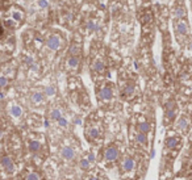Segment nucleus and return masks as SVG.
I'll list each match as a JSON object with an SVG mask.
<instances>
[{
	"label": "nucleus",
	"mask_w": 192,
	"mask_h": 180,
	"mask_svg": "<svg viewBox=\"0 0 192 180\" xmlns=\"http://www.w3.org/2000/svg\"><path fill=\"white\" fill-rule=\"evenodd\" d=\"M179 142H180V139L178 138V137H168V138L166 139L165 145L167 149H175L178 145H179Z\"/></svg>",
	"instance_id": "obj_17"
},
{
	"label": "nucleus",
	"mask_w": 192,
	"mask_h": 180,
	"mask_svg": "<svg viewBox=\"0 0 192 180\" xmlns=\"http://www.w3.org/2000/svg\"><path fill=\"white\" fill-rule=\"evenodd\" d=\"M0 166H1L3 170L7 174H9V175L15 174V171H16L15 162H13V159L11 158L9 155H3L1 158H0Z\"/></svg>",
	"instance_id": "obj_7"
},
{
	"label": "nucleus",
	"mask_w": 192,
	"mask_h": 180,
	"mask_svg": "<svg viewBox=\"0 0 192 180\" xmlns=\"http://www.w3.org/2000/svg\"><path fill=\"white\" fill-rule=\"evenodd\" d=\"M188 47H190V50H191V51H192V41L190 42V45H188Z\"/></svg>",
	"instance_id": "obj_34"
},
{
	"label": "nucleus",
	"mask_w": 192,
	"mask_h": 180,
	"mask_svg": "<svg viewBox=\"0 0 192 180\" xmlns=\"http://www.w3.org/2000/svg\"><path fill=\"white\" fill-rule=\"evenodd\" d=\"M135 142L140 143V145H146V143H148V136L138 131V133L135 134Z\"/></svg>",
	"instance_id": "obj_21"
},
{
	"label": "nucleus",
	"mask_w": 192,
	"mask_h": 180,
	"mask_svg": "<svg viewBox=\"0 0 192 180\" xmlns=\"http://www.w3.org/2000/svg\"><path fill=\"white\" fill-rule=\"evenodd\" d=\"M90 163H91V162H90L88 159H82L80 160V167L83 168V170H88V168H90Z\"/></svg>",
	"instance_id": "obj_27"
},
{
	"label": "nucleus",
	"mask_w": 192,
	"mask_h": 180,
	"mask_svg": "<svg viewBox=\"0 0 192 180\" xmlns=\"http://www.w3.org/2000/svg\"><path fill=\"white\" fill-rule=\"evenodd\" d=\"M97 96H99V100H101V101H109L113 97V89H112L111 86H104L103 88L97 92Z\"/></svg>",
	"instance_id": "obj_9"
},
{
	"label": "nucleus",
	"mask_w": 192,
	"mask_h": 180,
	"mask_svg": "<svg viewBox=\"0 0 192 180\" xmlns=\"http://www.w3.org/2000/svg\"><path fill=\"white\" fill-rule=\"evenodd\" d=\"M92 71L96 72V74H104L105 72V62H104L101 58H96V59L92 62Z\"/></svg>",
	"instance_id": "obj_11"
},
{
	"label": "nucleus",
	"mask_w": 192,
	"mask_h": 180,
	"mask_svg": "<svg viewBox=\"0 0 192 180\" xmlns=\"http://www.w3.org/2000/svg\"><path fill=\"white\" fill-rule=\"evenodd\" d=\"M79 63H80V59L77 55H70L66 59V69L70 70V71H77L79 69Z\"/></svg>",
	"instance_id": "obj_10"
},
{
	"label": "nucleus",
	"mask_w": 192,
	"mask_h": 180,
	"mask_svg": "<svg viewBox=\"0 0 192 180\" xmlns=\"http://www.w3.org/2000/svg\"><path fill=\"white\" fill-rule=\"evenodd\" d=\"M46 46L49 47L50 50H53V51H57V50H59L63 46V38H62L58 33L50 34L46 40Z\"/></svg>",
	"instance_id": "obj_3"
},
{
	"label": "nucleus",
	"mask_w": 192,
	"mask_h": 180,
	"mask_svg": "<svg viewBox=\"0 0 192 180\" xmlns=\"http://www.w3.org/2000/svg\"><path fill=\"white\" fill-rule=\"evenodd\" d=\"M37 7L44 9V8L49 7V1H47V0H37Z\"/></svg>",
	"instance_id": "obj_26"
},
{
	"label": "nucleus",
	"mask_w": 192,
	"mask_h": 180,
	"mask_svg": "<svg viewBox=\"0 0 192 180\" xmlns=\"http://www.w3.org/2000/svg\"><path fill=\"white\" fill-rule=\"evenodd\" d=\"M42 145H44V137L39 134H30L28 139V150L32 154H37L41 151Z\"/></svg>",
	"instance_id": "obj_2"
},
{
	"label": "nucleus",
	"mask_w": 192,
	"mask_h": 180,
	"mask_svg": "<svg viewBox=\"0 0 192 180\" xmlns=\"http://www.w3.org/2000/svg\"><path fill=\"white\" fill-rule=\"evenodd\" d=\"M30 101L34 105H41L45 101V94H42V92H33L30 95Z\"/></svg>",
	"instance_id": "obj_13"
},
{
	"label": "nucleus",
	"mask_w": 192,
	"mask_h": 180,
	"mask_svg": "<svg viewBox=\"0 0 192 180\" xmlns=\"http://www.w3.org/2000/svg\"><path fill=\"white\" fill-rule=\"evenodd\" d=\"M88 180H99L96 176H91V178H88Z\"/></svg>",
	"instance_id": "obj_33"
},
{
	"label": "nucleus",
	"mask_w": 192,
	"mask_h": 180,
	"mask_svg": "<svg viewBox=\"0 0 192 180\" xmlns=\"http://www.w3.org/2000/svg\"><path fill=\"white\" fill-rule=\"evenodd\" d=\"M61 117L62 116H61V112H59V109H52V112H50V119L58 121Z\"/></svg>",
	"instance_id": "obj_24"
},
{
	"label": "nucleus",
	"mask_w": 192,
	"mask_h": 180,
	"mask_svg": "<svg viewBox=\"0 0 192 180\" xmlns=\"http://www.w3.org/2000/svg\"><path fill=\"white\" fill-rule=\"evenodd\" d=\"M25 19V12L22 8L17 5H12L8 11V17L5 19V26L7 28H16L20 24H22Z\"/></svg>",
	"instance_id": "obj_1"
},
{
	"label": "nucleus",
	"mask_w": 192,
	"mask_h": 180,
	"mask_svg": "<svg viewBox=\"0 0 192 180\" xmlns=\"http://www.w3.org/2000/svg\"><path fill=\"white\" fill-rule=\"evenodd\" d=\"M134 168V160L132 158H124L123 162H121V170L124 172H130Z\"/></svg>",
	"instance_id": "obj_12"
},
{
	"label": "nucleus",
	"mask_w": 192,
	"mask_h": 180,
	"mask_svg": "<svg viewBox=\"0 0 192 180\" xmlns=\"http://www.w3.org/2000/svg\"><path fill=\"white\" fill-rule=\"evenodd\" d=\"M87 29L90 30V32H94V30L97 29V22L94 21V20H90L87 22Z\"/></svg>",
	"instance_id": "obj_25"
},
{
	"label": "nucleus",
	"mask_w": 192,
	"mask_h": 180,
	"mask_svg": "<svg viewBox=\"0 0 192 180\" xmlns=\"http://www.w3.org/2000/svg\"><path fill=\"white\" fill-rule=\"evenodd\" d=\"M61 156L67 160H71L75 158V150L72 147H63L61 150Z\"/></svg>",
	"instance_id": "obj_14"
},
{
	"label": "nucleus",
	"mask_w": 192,
	"mask_h": 180,
	"mask_svg": "<svg viewBox=\"0 0 192 180\" xmlns=\"http://www.w3.org/2000/svg\"><path fill=\"white\" fill-rule=\"evenodd\" d=\"M8 83H9V79L1 72V74H0V89L5 88V87L8 86Z\"/></svg>",
	"instance_id": "obj_23"
},
{
	"label": "nucleus",
	"mask_w": 192,
	"mask_h": 180,
	"mask_svg": "<svg viewBox=\"0 0 192 180\" xmlns=\"http://www.w3.org/2000/svg\"><path fill=\"white\" fill-rule=\"evenodd\" d=\"M175 33L178 37H187L188 34V21L186 19H178L175 20Z\"/></svg>",
	"instance_id": "obj_5"
},
{
	"label": "nucleus",
	"mask_w": 192,
	"mask_h": 180,
	"mask_svg": "<svg viewBox=\"0 0 192 180\" xmlns=\"http://www.w3.org/2000/svg\"><path fill=\"white\" fill-rule=\"evenodd\" d=\"M45 95H47V96H54L55 95V88L54 87H47V88L45 89Z\"/></svg>",
	"instance_id": "obj_28"
},
{
	"label": "nucleus",
	"mask_w": 192,
	"mask_h": 180,
	"mask_svg": "<svg viewBox=\"0 0 192 180\" xmlns=\"http://www.w3.org/2000/svg\"><path fill=\"white\" fill-rule=\"evenodd\" d=\"M134 91H135L134 84H130V83L126 84V86L124 87V89H123V97L125 99V97H130V96H133Z\"/></svg>",
	"instance_id": "obj_16"
},
{
	"label": "nucleus",
	"mask_w": 192,
	"mask_h": 180,
	"mask_svg": "<svg viewBox=\"0 0 192 180\" xmlns=\"http://www.w3.org/2000/svg\"><path fill=\"white\" fill-rule=\"evenodd\" d=\"M120 156V151H118L117 146H109V147L105 149L103 154V159L105 163H112V162H116Z\"/></svg>",
	"instance_id": "obj_6"
},
{
	"label": "nucleus",
	"mask_w": 192,
	"mask_h": 180,
	"mask_svg": "<svg viewBox=\"0 0 192 180\" xmlns=\"http://www.w3.org/2000/svg\"><path fill=\"white\" fill-rule=\"evenodd\" d=\"M137 129H138V131H140V133L146 134V133H149V131H150V124L146 122V121H142V122H138Z\"/></svg>",
	"instance_id": "obj_20"
},
{
	"label": "nucleus",
	"mask_w": 192,
	"mask_h": 180,
	"mask_svg": "<svg viewBox=\"0 0 192 180\" xmlns=\"http://www.w3.org/2000/svg\"><path fill=\"white\" fill-rule=\"evenodd\" d=\"M175 114H176V109H166V114H165V122L166 124H170L171 121L175 119Z\"/></svg>",
	"instance_id": "obj_19"
},
{
	"label": "nucleus",
	"mask_w": 192,
	"mask_h": 180,
	"mask_svg": "<svg viewBox=\"0 0 192 180\" xmlns=\"http://www.w3.org/2000/svg\"><path fill=\"white\" fill-rule=\"evenodd\" d=\"M188 126H190V122H188L187 117H180V119L178 120L176 129H179V130H182V131H186L188 129Z\"/></svg>",
	"instance_id": "obj_15"
},
{
	"label": "nucleus",
	"mask_w": 192,
	"mask_h": 180,
	"mask_svg": "<svg viewBox=\"0 0 192 180\" xmlns=\"http://www.w3.org/2000/svg\"><path fill=\"white\" fill-rule=\"evenodd\" d=\"M86 137L90 141H99L101 137V128L97 124H90L86 128Z\"/></svg>",
	"instance_id": "obj_4"
},
{
	"label": "nucleus",
	"mask_w": 192,
	"mask_h": 180,
	"mask_svg": "<svg viewBox=\"0 0 192 180\" xmlns=\"http://www.w3.org/2000/svg\"><path fill=\"white\" fill-rule=\"evenodd\" d=\"M4 33H5V26H4V24L0 21V40L4 37Z\"/></svg>",
	"instance_id": "obj_30"
},
{
	"label": "nucleus",
	"mask_w": 192,
	"mask_h": 180,
	"mask_svg": "<svg viewBox=\"0 0 192 180\" xmlns=\"http://www.w3.org/2000/svg\"><path fill=\"white\" fill-rule=\"evenodd\" d=\"M88 160L90 162H94V155H92V154H90L88 155Z\"/></svg>",
	"instance_id": "obj_32"
},
{
	"label": "nucleus",
	"mask_w": 192,
	"mask_h": 180,
	"mask_svg": "<svg viewBox=\"0 0 192 180\" xmlns=\"http://www.w3.org/2000/svg\"><path fill=\"white\" fill-rule=\"evenodd\" d=\"M8 113H9V116L12 117V119L20 120L22 117V114H24V109H22V106L19 105V104L11 103V104H8Z\"/></svg>",
	"instance_id": "obj_8"
},
{
	"label": "nucleus",
	"mask_w": 192,
	"mask_h": 180,
	"mask_svg": "<svg viewBox=\"0 0 192 180\" xmlns=\"http://www.w3.org/2000/svg\"><path fill=\"white\" fill-rule=\"evenodd\" d=\"M174 16L178 19H186V8L184 5H178L174 9Z\"/></svg>",
	"instance_id": "obj_18"
},
{
	"label": "nucleus",
	"mask_w": 192,
	"mask_h": 180,
	"mask_svg": "<svg viewBox=\"0 0 192 180\" xmlns=\"http://www.w3.org/2000/svg\"><path fill=\"white\" fill-rule=\"evenodd\" d=\"M58 124L61 126H63V128H66L67 126V121H66V119H63V117H61V119L58 120Z\"/></svg>",
	"instance_id": "obj_31"
},
{
	"label": "nucleus",
	"mask_w": 192,
	"mask_h": 180,
	"mask_svg": "<svg viewBox=\"0 0 192 180\" xmlns=\"http://www.w3.org/2000/svg\"><path fill=\"white\" fill-rule=\"evenodd\" d=\"M9 7V0H0V9Z\"/></svg>",
	"instance_id": "obj_29"
},
{
	"label": "nucleus",
	"mask_w": 192,
	"mask_h": 180,
	"mask_svg": "<svg viewBox=\"0 0 192 180\" xmlns=\"http://www.w3.org/2000/svg\"><path fill=\"white\" fill-rule=\"evenodd\" d=\"M24 180H41V176H39V174L38 172H29V174H27V176L24 178Z\"/></svg>",
	"instance_id": "obj_22"
}]
</instances>
